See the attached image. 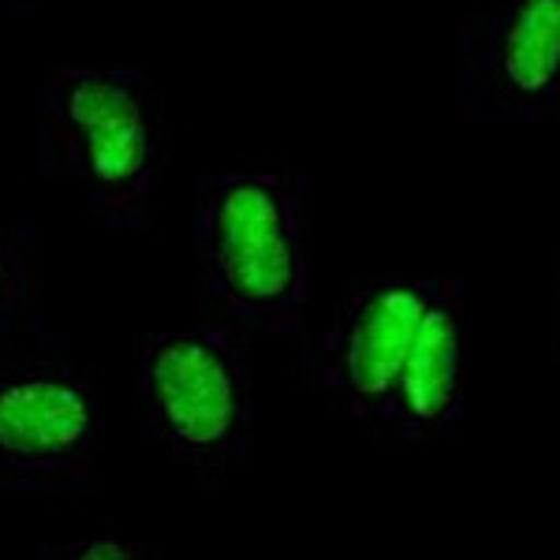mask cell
Wrapping results in <instances>:
<instances>
[{
    "label": "cell",
    "instance_id": "obj_1",
    "mask_svg": "<svg viewBox=\"0 0 560 560\" xmlns=\"http://www.w3.org/2000/svg\"><path fill=\"white\" fill-rule=\"evenodd\" d=\"M198 322L243 337H300L311 288V184L300 165L258 161L195 184Z\"/></svg>",
    "mask_w": 560,
    "mask_h": 560
},
{
    "label": "cell",
    "instance_id": "obj_2",
    "mask_svg": "<svg viewBox=\"0 0 560 560\" xmlns=\"http://www.w3.org/2000/svg\"><path fill=\"white\" fill-rule=\"evenodd\" d=\"M168 158L165 108L135 65H57L34 90L38 176L83 198L120 236L150 229Z\"/></svg>",
    "mask_w": 560,
    "mask_h": 560
},
{
    "label": "cell",
    "instance_id": "obj_3",
    "mask_svg": "<svg viewBox=\"0 0 560 560\" xmlns=\"http://www.w3.org/2000/svg\"><path fill=\"white\" fill-rule=\"evenodd\" d=\"M139 430L198 482H229L250 459V337L195 322L150 332L139 348Z\"/></svg>",
    "mask_w": 560,
    "mask_h": 560
},
{
    "label": "cell",
    "instance_id": "obj_4",
    "mask_svg": "<svg viewBox=\"0 0 560 560\" xmlns=\"http://www.w3.org/2000/svg\"><path fill=\"white\" fill-rule=\"evenodd\" d=\"M102 459V385L57 337L0 355V493L68 497Z\"/></svg>",
    "mask_w": 560,
    "mask_h": 560
},
{
    "label": "cell",
    "instance_id": "obj_5",
    "mask_svg": "<svg viewBox=\"0 0 560 560\" xmlns=\"http://www.w3.org/2000/svg\"><path fill=\"white\" fill-rule=\"evenodd\" d=\"M456 108L471 128L560 124V0H486L459 20Z\"/></svg>",
    "mask_w": 560,
    "mask_h": 560
},
{
    "label": "cell",
    "instance_id": "obj_6",
    "mask_svg": "<svg viewBox=\"0 0 560 560\" xmlns=\"http://www.w3.org/2000/svg\"><path fill=\"white\" fill-rule=\"evenodd\" d=\"M438 273H377L359 280L325 325L318 385L370 441H382L388 388L400 374L422 314L441 288Z\"/></svg>",
    "mask_w": 560,
    "mask_h": 560
},
{
    "label": "cell",
    "instance_id": "obj_7",
    "mask_svg": "<svg viewBox=\"0 0 560 560\" xmlns=\"http://www.w3.org/2000/svg\"><path fill=\"white\" fill-rule=\"evenodd\" d=\"M464 419V292L445 277L422 314L400 374L388 388L382 441L441 445Z\"/></svg>",
    "mask_w": 560,
    "mask_h": 560
},
{
    "label": "cell",
    "instance_id": "obj_8",
    "mask_svg": "<svg viewBox=\"0 0 560 560\" xmlns=\"http://www.w3.org/2000/svg\"><path fill=\"white\" fill-rule=\"evenodd\" d=\"M38 236L26 224H0V355L38 325Z\"/></svg>",
    "mask_w": 560,
    "mask_h": 560
},
{
    "label": "cell",
    "instance_id": "obj_9",
    "mask_svg": "<svg viewBox=\"0 0 560 560\" xmlns=\"http://www.w3.org/2000/svg\"><path fill=\"white\" fill-rule=\"evenodd\" d=\"M31 560H147L135 541L102 530V535H86V538H65V541H42L34 546Z\"/></svg>",
    "mask_w": 560,
    "mask_h": 560
},
{
    "label": "cell",
    "instance_id": "obj_10",
    "mask_svg": "<svg viewBox=\"0 0 560 560\" xmlns=\"http://www.w3.org/2000/svg\"><path fill=\"white\" fill-rule=\"evenodd\" d=\"M42 8V0H0V20H23Z\"/></svg>",
    "mask_w": 560,
    "mask_h": 560
},
{
    "label": "cell",
    "instance_id": "obj_11",
    "mask_svg": "<svg viewBox=\"0 0 560 560\" xmlns=\"http://www.w3.org/2000/svg\"><path fill=\"white\" fill-rule=\"evenodd\" d=\"M553 337H557V359H560V247L553 261Z\"/></svg>",
    "mask_w": 560,
    "mask_h": 560
}]
</instances>
